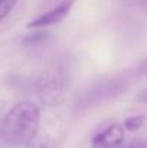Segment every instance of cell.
I'll list each match as a JSON object with an SVG mask.
<instances>
[{"label":"cell","instance_id":"8","mask_svg":"<svg viewBox=\"0 0 147 148\" xmlns=\"http://www.w3.org/2000/svg\"><path fill=\"white\" fill-rule=\"evenodd\" d=\"M17 0H0V23L12 13Z\"/></svg>","mask_w":147,"mask_h":148},{"label":"cell","instance_id":"9","mask_svg":"<svg viewBox=\"0 0 147 148\" xmlns=\"http://www.w3.org/2000/svg\"><path fill=\"white\" fill-rule=\"evenodd\" d=\"M121 148H147V144L141 140H136V141H131V143H128L127 145H124Z\"/></svg>","mask_w":147,"mask_h":148},{"label":"cell","instance_id":"2","mask_svg":"<svg viewBox=\"0 0 147 148\" xmlns=\"http://www.w3.org/2000/svg\"><path fill=\"white\" fill-rule=\"evenodd\" d=\"M38 94L43 103L55 106L63 102V85L62 79L56 73H49L41 78L38 85Z\"/></svg>","mask_w":147,"mask_h":148},{"label":"cell","instance_id":"6","mask_svg":"<svg viewBox=\"0 0 147 148\" xmlns=\"http://www.w3.org/2000/svg\"><path fill=\"white\" fill-rule=\"evenodd\" d=\"M49 38V32L46 30H38V32H32L28 36H25L23 39V45L26 46H39L42 43H45Z\"/></svg>","mask_w":147,"mask_h":148},{"label":"cell","instance_id":"10","mask_svg":"<svg viewBox=\"0 0 147 148\" xmlns=\"http://www.w3.org/2000/svg\"><path fill=\"white\" fill-rule=\"evenodd\" d=\"M139 73L143 75V76H147V58L140 63V66H139Z\"/></svg>","mask_w":147,"mask_h":148},{"label":"cell","instance_id":"5","mask_svg":"<svg viewBox=\"0 0 147 148\" xmlns=\"http://www.w3.org/2000/svg\"><path fill=\"white\" fill-rule=\"evenodd\" d=\"M25 147L26 148H55V141L48 134H36Z\"/></svg>","mask_w":147,"mask_h":148},{"label":"cell","instance_id":"1","mask_svg":"<svg viewBox=\"0 0 147 148\" xmlns=\"http://www.w3.org/2000/svg\"><path fill=\"white\" fill-rule=\"evenodd\" d=\"M41 109L33 101H20L10 108L1 124V135L9 145L23 147L39 131Z\"/></svg>","mask_w":147,"mask_h":148},{"label":"cell","instance_id":"4","mask_svg":"<svg viewBox=\"0 0 147 148\" xmlns=\"http://www.w3.org/2000/svg\"><path fill=\"white\" fill-rule=\"evenodd\" d=\"M124 127L120 124H111L92 138V148H120L124 144Z\"/></svg>","mask_w":147,"mask_h":148},{"label":"cell","instance_id":"3","mask_svg":"<svg viewBox=\"0 0 147 148\" xmlns=\"http://www.w3.org/2000/svg\"><path fill=\"white\" fill-rule=\"evenodd\" d=\"M72 4H74V0H62L58 6L52 7L50 10L45 12L43 14L38 16L36 19L30 20L26 27L28 29H43V27H48L52 25H58L61 23L71 12L72 9Z\"/></svg>","mask_w":147,"mask_h":148},{"label":"cell","instance_id":"7","mask_svg":"<svg viewBox=\"0 0 147 148\" xmlns=\"http://www.w3.org/2000/svg\"><path fill=\"white\" fill-rule=\"evenodd\" d=\"M146 122V116L144 115H133L124 119V130L130 131V132H136L139 131Z\"/></svg>","mask_w":147,"mask_h":148},{"label":"cell","instance_id":"11","mask_svg":"<svg viewBox=\"0 0 147 148\" xmlns=\"http://www.w3.org/2000/svg\"><path fill=\"white\" fill-rule=\"evenodd\" d=\"M137 101L139 102H143V103H147V86L137 95Z\"/></svg>","mask_w":147,"mask_h":148}]
</instances>
